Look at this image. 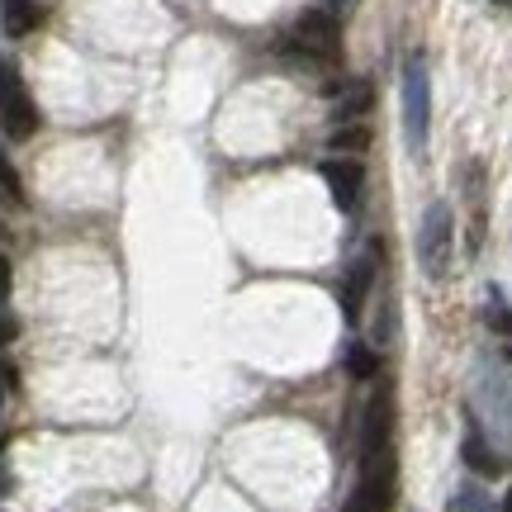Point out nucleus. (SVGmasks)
I'll return each mask as SVG.
<instances>
[{
    "mask_svg": "<svg viewBox=\"0 0 512 512\" xmlns=\"http://www.w3.org/2000/svg\"><path fill=\"white\" fill-rule=\"evenodd\" d=\"M394 494H399V456H394V441H389L380 451L361 456V479H356L342 512H389Z\"/></svg>",
    "mask_w": 512,
    "mask_h": 512,
    "instance_id": "nucleus-1",
    "label": "nucleus"
},
{
    "mask_svg": "<svg viewBox=\"0 0 512 512\" xmlns=\"http://www.w3.org/2000/svg\"><path fill=\"white\" fill-rule=\"evenodd\" d=\"M403 138L413 152L427 147V124H432V81H427V62L422 57H408L403 62Z\"/></svg>",
    "mask_w": 512,
    "mask_h": 512,
    "instance_id": "nucleus-2",
    "label": "nucleus"
},
{
    "mask_svg": "<svg viewBox=\"0 0 512 512\" xmlns=\"http://www.w3.org/2000/svg\"><path fill=\"white\" fill-rule=\"evenodd\" d=\"M0 128H5V138H15V143H24V138L38 133V105L10 57H0Z\"/></svg>",
    "mask_w": 512,
    "mask_h": 512,
    "instance_id": "nucleus-3",
    "label": "nucleus"
},
{
    "mask_svg": "<svg viewBox=\"0 0 512 512\" xmlns=\"http://www.w3.org/2000/svg\"><path fill=\"white\" fill-rule=\"evenodd\" d=\"M290 48L304 57H337L342 48V29L328 10H304V15L290 24Z\"/></svg>",
    "mask_w": 512,
    "mask_h": 512,
    "instance_id": "nucleus-4",
    "label": "nucleus"
},
{
    "mask_svg": "<svg viewBox=\"0 0 512 512\" xmlns=\"http://www.w3.org/2000/svg\"><path fill=\"white\" fill-rule=\"evenodd\" d=\"M446 256H451V209L446 204H432L422 214V228H418V261L427 275H441L446 271Z\"/></svg>",
    "mask_w": 512,
    "mask_h": 512,
    "instance_id": "nucleus-5",
    "label": "nucleus"
},
{
    "mask_svg": "<svg viewBox=\"0 0 512 512\" xmlns=\"http://www.w3.org/2000/svg\"><path fill=\"white\" fill-rule=\"evenodd\" d=\"M318 176H323V185H328V195L337 200V209L351 214L356 200H361V185H366V166L351 162V157H328V162L318 166Z\"/></svg>",
    "mask_w": 512,
    "mask_h": 512,
    "instance_id": "nucleus-6",
    "label": "nucleus"
},
{
    "mask_svg": "<svg viewBox=\"0 0 512 512\" xmlns=\"http://www.w3.org/2000/svg\"><path fill=\"white\" fill-rule=\"evenodd\" d=\"M389 437H394V389L380 384V389H375V399L366 403V422H361V456L389 446Z\"/></svg>",
    "mask_w": 512,
    "mask_h": 512,
    "instance_id": "nucleus-7",
    "label": "nucleus"
},
{
    "mask_svg": "<svg viewBox=\"0 0 512 512\" xmlns=\"http://www.w3.org/2000/svg\"><path fill=\"white\" fill-rule=\"evenodd\" d=\"M38 24H43V5L38 0H0V29L10 38L34 34Z\"/></svg>",
    "mask_w": 512,
    "mask_h": 512,
    "instance_id": "nucleus-8",
    "label": "nucleus"
},
{
    "mask_svg": "<svg viewBox=\"0 0 512 512\" xmlns=\"http://www.w3.org/2000/svg\"><path fill=\"white\" fill-rule=\"evenodd\" d=\"M370 275H375V261H356L347 275V285H342V309H347V323L361 318V299H366V285Z\"/></svg>",
    "mask_w": 512,
    "mask_h": 512,
    "instance_id": "nucleus-9",
    "label": "nucleus"
},
{
    "mask_svg": "<svg viewBox=\"0 0 512 512\" xmlns=\"http://www.w3.org/2000/svg\"><path fill=\"white\" fill-rule=\"evenodd\" d=\"M465 465H470V470H479V475H498V470H503V460L484 446V437H479L475 427H470V437H465Z\"/></svg>",
    "mask_w": 512,
    "mask_h": 512,
    "instance_id": "nucleus-10",
    "label": "nucleus"
},
{
    "mask_svg": "<svg viewBox=\"0 0 512 512\" xmlns=\"http://www.w3.org/2000/svg\"><path fill=\"white\" fill-rule=\"evenodd\" d=\"M342 361H347L351 380H370V375L380 370V351H375V347H366V342H351V347H347V356H342Z\"/></svg>",
    "mask_w": 512,
    "mask_h": 512,
    "instance_id": "nucleus-11",
    "label": "nucleus"
},
{
    "mask_svg": "<svg viewBox=\"0 0 512 512\" xmlns=\"http://www.w3.org/2000/svg\"><path fill=\"white\" fill-rule=\"evenodd\" d=\"M370 105H375V91H370V81H356V86L342 95V105H337V119L347 124V119H356V114H366Z\"/></svg>",
    "mask_w": 512,
    "mask_h": 512,
    "instance_id": "nucleus-12",
    "label": "nucleus"
},
{
    "mask_svg": "<svg viewBox=\"0 0 512 512\" xmlns=\"http://www.w3.org/2000/svg\"><path fill=\"white\" fill-rule=\"evenodd\" d=\"M0 204H24V185H19V171L10 166V157H5V147H0Z\"/></svg>",
    "mask_w": 512,
    "mask_h": 512,
    "instance_id": "nucleus-13",
    "label": "nucleus"
},
{
    "mask_svg": "<svg viewBox=\"0 0 512 512\" xmlns=\"http://www.w3.org/2000/svg\"><path fill=\"white\" fill-rule=\"evenodd\" d=\"M366 143H370L366 128H342V133L332 138V147H366Z\"/></svg>",
    "mask_w": 512,
    "mask_h": 512,
    "instance_id": "nucleus-14",
    "label": "nucleus"
},
{
    "mask_svg": "<svg viewBox=\"0 0 512 512\" xmlns=\"http://www.w3.org/2000/svg\"><path fill=\"white\" fill-rule=\"evenodd\" d=\"M460 512H494V503H489L484 494H475V489H470V494H460Z\"/></svg>",
    "mask_w": 512,
    "mask_h": 512,
    "instance_id": "nucleus-15",
    "label": "nucleus"
},
{
    "mask_svg": "<svg viewBox=\"0 0 512 512\" xmlns=\"http://www.w3.org/2000/svg\"><path fill=\"white\" fill-rule=\"evenodd\" d=\"M10 290H15V271H10V256L0 252V299H10Z\"/></svg>",
    "mask_w": 512,
    "mask_h": 512,
    "instance_id": "nucleus-16",
    "label": "nucleus"
},
{
    "mask_svg": "<svg viewBox=\"0 0 512 512\" xmlns=\"http://www.w3.org/2000/svg\"><path fill=\"white\" fill-rule=\"evenodd\" d=\"M10 337H15V323H10V318H0V347H5Z\"/></svg>",
    "mask_w": 512,
    "mask_h": 512,
    "instance_id": "nucleus-17",
    "label": "nucleus"
},
{
    "mask_svg": "<svg viewBox=\"0 0 512 512\" xmlns=\"http://www.w3.org/2000/svg\"><path fill=\"white\" fill-rule=\"evenodd\" d=\"M503 356H508V361H512V337H508V347H503Z\"/></svg>",
    "mask_w": 512,
    "mask_h": 512,
    "instance_id": "nucleus-18",
    "label": "nucleus"
},
{
    "mask_svg": "<svg viewBox=\"0 0 512 512\" xmlns=\"http://www.w3.org/2000/svg\"><path fill=\"white\" fill-rule=\"evenodd\" d=\"M503 5H512V0H503Z\"/></svg>",
    "mask_w": 512,
    "mask_h": 512,
    "instance_id": "nucleus-19",
    "label": "nucleus"
},
{
    "mask_svg": "<svg viewBox=\"0 0 512 512\" xmlns=\"http://www.w3.org/2000/svg\"><path fill=\"white\" fill-rule=\"evenodd\" d=\"M0 233H5V228H0Z\"/></svg>",
    "mask_w": 512,
    "mask_h": 512,
    "instance_id": "nucleus-20",
    "label": "nucleus"
}]
</instances>
